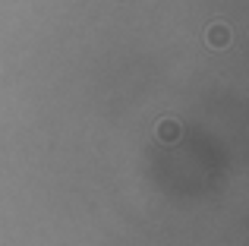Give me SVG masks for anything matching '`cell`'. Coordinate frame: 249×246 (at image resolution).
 Returning <instances> with one entry per match:
<instances>
[{
    "instance_id": "cell-1",
    "label": "cell",
    "mask_w": 249,
    "mask_h": 246,
    "mask_svg": "<svg viewBox=\"0 0 249 246\" xmlns=\"http://www.w3.org/2000/svg\"><path fill=\"white\" fill-rule=\"evenodd\" d=\"M231 25H224V22H212L208 25V32H205V44L212 51H224L227 44H231Z\"/></svg>"
},
{
    "instance_id": "cell-2",
    "label": "cell",
    "mask_w": 249,
    "mask_h": 246,
    "mask_svg": "<svg viewBox=\"0 0 249 246\" xmlns=\"http://www.w3.org/2000/svg\"><path fill=\"white\" fill-rule=\"evenodd\" d=\"M155 136H158L161 142H177L183 136V126H180V120H174V117H164V120H158V126H155Z\"/></svg>"
}]
</instances>
